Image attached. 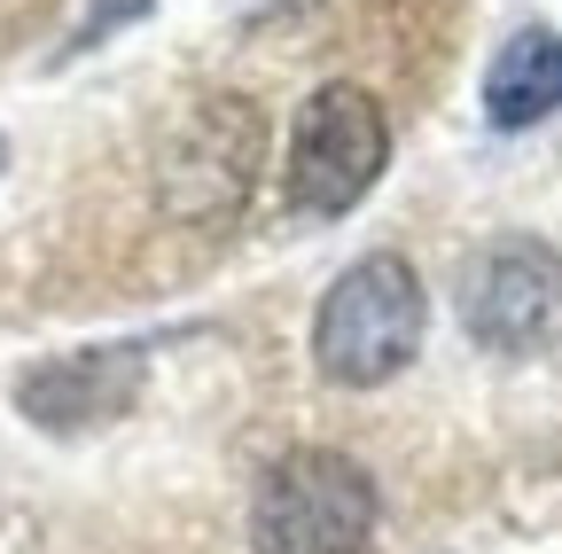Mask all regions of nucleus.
I'll list each match as a JSON object with an SVG mask.
<instances>
[{
  "label": "nucleus",
  "mask_w": 562,
  "mask_h": 554,
  "mask_svg": "<svg viewBox=\"0 0 562 554\" xmlns=\"http://www.w3.org/2000/svg\"><path fill=\"white\" fill-rule=\"evenodd\" d=\"M0 165H9V142H0Z\"/></svg>",
  "instance_id": "0eeeda50"
},
{
  "label": "nucleus",
  "mask_w": 562,
  "mask_h": 554,
  "mask_svg": "<svg viewBox=\"0 0 562 554\" xmlns=\"http://www.w3.org/2000/svg\"><path fill=\"white\" fill-rule=\"evenodd\" d=\"M258 554H368L375 539V484L336 445L281 453L250 500Z\"/></svg>",
  "instance_id": "f03ea898"
},
{
  "label": "nucleus",
  "mask_w": 562,
  "mask_h": 554,
  "mask_svg": "<svg viewBox=\"0 0 562 554\" xmlns=\"http://www.w3.org/2000/svg\"><path fill=\"white\" fill-rule=\"evenodd\" d=\"M562 320V250L539 235H508L461 265V328L484 352H531Z\"/></svg>",
  "instance_id": "20e7f679"
},
{
  "label": "nucleus",
  "mask_w": 562,
  "mask_h": 554,
  "mask_svg": "<svg viewBox=\"0 0 562 554\" xmlns=\"http://www.w3.org/2000/svg\"><path fill=\"white\" fill-rule=\"evenodd\" d=\"M554 102H562V39L547 24H524L501 55H492V71H484V117L501 133H524Z\"/></svg>",
  "instance_id": "423d86ee"
},
{
  "label": "nucleus",
  "mask_w": 562,
  "mask_h": 554,
  "mask_svg": "<svg viewBox=\"0 0 562 554\" xmlns=\"http://www.w3.org/2000/svg\"><path fill=\"white\" fill-rule=\"evenodd\" d=\"M149 352L140 343H94V352H63L32 375H16V406L40 430H87V422H117L140 398Z\"/></svg>",
  "instance_id": "39448f33"
},
{
  "label": "nucleus",
  "mask_w": 562,
  "mask_h": 554,
  "mask_svg": "<svg viewBox=\"0 0 562 554\" xmlns=\"http://www.w3.org/2000/svg\"><path fill=\"white\" fill-rule=\"evenodd\" d=\"M422 328H430L422 273L398 250H368L336 273V290L313 313V368L344 391H375L422 352Z\"/></svg>",
  "instance_id": "f257e3e1"
},
{
  "label": "nucleus",
  "mask_w": 562,
  "mask_h": 554,
  "mask_svg": "<svg viewBox=\"0 0 562 554\" xmlns=\"http://www.w3.org/2000/svg\"><path fill=\"white\" fill-rule=\"evenodd\" d=\"M383 165H391V125H383L375 94L351 87V79H328L297 110V133H290V165H281V180H290V212L344 219L351 203L383 180Z\"/></svg>",
  "instance_id": "7ed1b4c3"
}]
</instances>
